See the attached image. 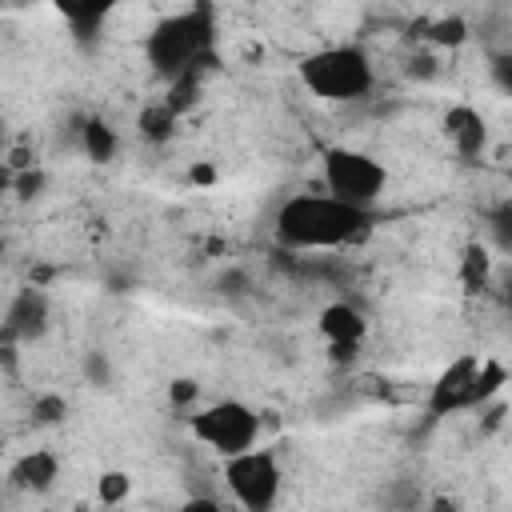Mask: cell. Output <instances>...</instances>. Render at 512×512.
I'll return each mask as SVG.
<instances>
[{
  "instance_id": "23",
  "label": "cell",
  "mask_w": 512,
  "mask_h": 512,
  "mask_svg": "<svg viewBox=\"0 0 512 512\" xmlns=\"http://www.w3.org/2000/svg\"><path fill=\"white\" fill-rule=\"evenodd\" d=\"M60 416H64V400H60V396H40V400H36V420L52 424V420H60Z\"/></svg>"
},
{
  "instance_id": "10",
  "label": "cell",
  "mask_w": 512,
  "mask_h": 512,
  "mask_svg": "<svg viewBox=\"0 0 512 512\" xmlns=\"http://www.w3.org/2000/svg\"><path fill=\"white\" fill-rule=\"evenodd\" d=\"M444 128H448V140H452V148L464 156V160H472V156H480L484 152V140H488V128H484V120H480V112H472V108H448V116H444Z\"/></svg>"
},
{
  "instance_id": "18",
  "label": "cell",
  "mask_w": 512,
  "mask_h": 512,
  "mask_svg": "<svg viewBox=\"0 0 512 512\" xmlns=\"http://www.w3.org/2000/svg\"><path fill=\"white\" fill-rule=\"evenodd\" d=\"M128 488H132V480H128L124 472H104V476L96 480V492H100V500H104V504L124 500V496H128Z\"/></svg>"
},
{
  "instance_id": "2",
  "label": "cell",
  "mask_w": 512,
  "mask_h": 512,
  "mask_svg": "<svg viewBox=\"0 0 512 512\" xmlns=\"http://www.w3.org/2000/svg\"><path fill=\"white\" fill-rule=\"evenodd\" d=\"M212 40H216V20L208 4L184 8L176 16H164L148 40H144V56L152 64L156 76H164L168 84L196 76L208 60H212Z\"/></svg>"
},
{
  "instance_id": "14",
  "label": "cell",
  "mask_w": 512,
  "mask_h": 512,
  "mask_svg": "<svg viewBox=\"0 0 512 512\" xmlns=\"http://www.w3.org/2000/svg\"><path fill=\"white\" fill-rule=\"evenodd\" d=\"M136 128H140V136H144V140L160 144V140H168V136H172V128H176V112H172L164 100H160V104H148V108L140 112Z\"/></svg>"
},
{
  "instance_id": "24",
  "label": "cell",
  "mask_w": 512,
  "mask_h": 512,
  "mask_svg": "<svg viewBox=\"0 0 512 512\" xmlns=\"http://www.w3.org/2000/svg\"><path fill=\"white\" fill-rule=\"evenodd\" d=\"M180 512H228V508H224L220 500H212V496H192Z\"/></svg>"
},
{
  "instance_id": "27",
  "label": "cell",
  "mask_w": 512,
  "mask_h": 512,
  "mask_svg": "<svg viewBox=\"0 0 512 512\" xmlns=\"http://www.w3.org/2000/svg\"><path fill=\"white\" fill-rule=\"evenodd\" d=\"M508 184H512V168H508Z\"/></svg>"
},
{
  "instance_id": "5",
  "label": "cell",
  "mask_w": 512,
  "mask_h": 512,
  "mask_svg": "<svg viewBox=\"0 0 512 512\" xmlns=\"http://www.w3.org/2000/svg\"><path fill=\"white\" fill-rule=\"evenodd\" d=\"M188 428L200 444H208L212 452H220V460H228V456H240V452L256 448L260 416L244 400H216V404L192 412Z\"/></svg>"
},
{
  "instance_id": "4",
  "label": "cell",
  "mask_w": 512,
  "mask_h": 512,
  "mask_svg": "<svg viewBox=\"0 0 512 512\" xmlns=\"http://www.w3.org/2000/svg\"><path fill=\"white\" fill-rule=\"evenodd\" d=\"M320 176H324V192L352 204V208H368L384 196L388 188V172L376 156L360 152V148H344V144H332L320 152Z\"/></svg>"
},
{
  "instance_id": "9",
  "label": "cell",
  "mask_w": 512,
  "mask_h": 512,
  "mask_svg": "<svg viewBox=\"0 0 512 512\" xmlns=\"http://www.w3.org/2000/svg\"><path fill=\"white\" fill-rule=\"evenodd\" d=\"M364 332H368V320H364L360 308H352V304H344V300L320 308V336H324L332 348H360Z\"/></svg>"
},
{
  "instance_id": "7",
  "label": "cell",
  "mask_w": 512,
  "mask_h": 512,
  "mask_svg": "<svg viewBox=\"0 0 512 512\" xmlns=\"http://www.w3.org/2000/svg\"><path fill=\"white\" fill-rule=\"evenodd\" d=\"M476 372H480V356H460V360H452V364L436 376V384H432V392H428V412H432V416L464 412Z\"/></svg>"
},
{
  "instance_id": "11",
  "label": "cell",
  "mask_w": 512,
  "mask_h": 512,
  "mask_svg": "<svg viewBox=\"0 0 512 512\" xmlns=\"http://www.w3.org/2000/svg\"><path fill=\"white\" fill-rule=\"evenodd\" d=\"M56 456L52 452H28V456H20L16 460V468H12V480L20 484V488H28V492H44V488H52V480H56Z\"/></svg>"
},
{
  "instance_id": "16",
  "label": "cell",
  "mask_w": 512,
  "mask_h": 512,
  "mask_svg": "<svg viewBox=\"0 0 512 512\" xmlns=\"http://www.w3.org/2000/svg\"><path fill=\"white\" fill-rule=\"evenodd\" d=\"M60 12L68 16V24H72V32H76L80 40H88V36L104 24V16H108V8H104V4H64Z\"/></svg>"
},
{
  "instance_id": "19",
  "label": "cell",
  "mask_w": 512,
  "mask_h": 512,
  "mask_svg": "<svg viewBox=\"0 0 512 512\" xmlns=\"http://www.w3.org/2000/svg\"><path fill=\"white\" fill-rule=\"evenodd\" d=\"M488 76H492V84L512 100V52H496L492 64H488Z\"/></svg>"
},
{
  "instance_id": "26",
  "label": "cell",
  "mask_w": 512,
  "mask_h": 512,
  "mask_svg": "<svg viewBox=\"0 0 512 512\" xmlns=\"http://www.w3.org/2000/svg\"><path fill=\"white\" fill-rule=\"evenodd\" d=\"M36 188H40V176H24V180H20V196H32Z\"/></svg>"
},
{
  "instance_id": "17",
  "label": "cell",
  "mask_w": 512,
  "mask_h": 512,
  "mask_svg": "<svg viewBox=\"0 0 512 512\" xmlns=\"http://www.w3.org/2000/svg\"><path fill=\"white\" fill-rule=\"evenodd\" d=\"M464 284H468L472 292L488 284V252H484L480 244H472V248L464 252Z\"/></svg>"
},
{
  "instance_id": "21",
  "label": "cell",
  "mask_w": 512,
  "mask_h": 512,
  "mask_svg": "<svg viewBox=\"0 0 512 512\" xmlns=\"http://www.w3.org/2000/svg\"><path fill=\"white\" fill-rule=\"evenodd\" d=\"M196 396H200L196 380H172V388H168V400H172L176 408H188V404H192Z\"/></svg>"
},
{
  "instance_id": "15",
  "label": "cell",
  "mask_w": 512,
  "mask_h": 512,
  "mask_svg": "<svg viewBox=\"0 0 512 512\" xmlns=\"http://www.w3.org/2000/svg\"><path fill=\"white\" fill-rule=\"evenodd\" d=\"M484 228H488L492 244H496L500 252H508V256H512V200L492 204V208L484 212Z\"/></svg>"
},
{
  "instance_id": "6",
  "label": "cell",
  "mask_w": 512,
  "mask_h": 512,
  "mask_svg": "<svg viewBox=\"0 0 512 512\" xmlns=\"http://www.w3.org/2000/svg\"><path fill=\"white\" fill-rule=\"evenodd\" d=\"M224 488L244 512H272L284 488L280 460L268 448H248L224 460Z\"/></svg>"
},
{
  "instance_id": "8",
  "label": "cell",
  "mask_w": 512,
  "mask_h": 512,
  "mask_svg": "<svg viewBox=\"0 0 512 512\" xmlns=\"http://www.w3.org/2000/svg\"><path fill=\"white\" fill-rule=\"evenodd\" d=\"M44 328H48V296L28 284L12 296L8 316H4V332H8V340H36Z\"/></svg>"
},
{
  "instance_id": "1",
  "label": "cell",
  "mask_w": 512,
  "mask_h": 512,
  "mask_svg": "<svg viewBox=\"0 0 512 512\" xmlns=\"http://www.w3.org/2000/svg\"><path fill=\"white\" fill-rule=\"evenodd\" d=\"M368 224H372L368 208H352L328 192H300L276 208L272 236L280 248L292 252H328L360 240Z\"/></svg>"
},
{
  "instance_id": "22",
  "label": "cell",
  "mask_w": 512,
  "mask_h": 512,
  "mask_svg": "<svg viewBox=\"0 0 512 512\" xmlns=\"http://www.w3.org/2000/svg\"><path fill=\"white\" fill-rule=\"evenodd\" d=\"M432 40L436 44H460L464 40V24L460 20H440L436 32H432Z\"/></svg>"
},
{
  "instance_id": "3",
  "label": "cell",
  "mask_w": 512,
  "mask_h": 512,
  "mask_svg": "<svg viewBox=\"0 0 512 512\" xmlns=\"http://www.w3.org/2000/svg\"><path fill=\"white\" fill-rule=\"evenodd\" d=\"M296 76L300 84L324 100V104H352V100H364L376 84V68H372V56L360 48V44H328V48H316L308 56H300L296 64Z\"/></svg>"
},
{
  "instance_id": "25",
  "label": "cell",
  "mask_w": 512,
  "mask_h": 512,
  "mask_svg": "<svg viewBox=\"0 0 512 512\" xmlns=\"http://www.w3.org/2000/svg\"><path fill=\"white\" fill-rule=\"evenodd\" d=\"M424 512H460V504H456L452 496H432V500L424 504Z\"/></svg>"
},
{
  "instance_id": "20",
  "label": "cell",
  "mask_w": 512,
  "mask_h": 512,
  "mask_svg": "<svg viewBox=\"0 0 512 512\" xmlns=\"http://www.w3.org/2000/svg\"><path fill=\"white\" fill-rule=\"evenodd\" d=\"M84 376H88L92 384L108 388V384H112V368H108V356H104V352H88V356H84Z\"/></svg>"
},
{
  "instance_id": "13",
  "label": "cell",
  "mask_w": 512,
  "mask_h": 512,
  "mask_svg": "<svg viewBox=\"0 0 512 512\" xmlns=\"http://www.w3.org/2000/svg\"><path fill=\"white\" fill-rule=\"evenodd\" d=\"M504 380H508V372H504V364H496V360H480V372H476V380H472V392H468V408H480V404H488L500 388H504Z\"/></svg>"
},
{
  "instance_id": "12",
  "label": "cell",
  "mask_w": 512,
  "mask_h": 512,
  "mask_svg": "<svg viewBox=\"0 0 512 512\" xmlns=\"http://www.w3.org/2000/svg\"><path fill=\"white\" fill-rule=\"evenodd\" d=\"M80 144H84L88 160H96V164H108V160L116 156V132H112L104 120H88V124L80 128Z\"/></svg>"
}]
</instances>
